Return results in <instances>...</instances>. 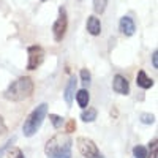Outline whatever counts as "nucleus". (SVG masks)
Here are the masks:
<instances>
[{
	"label": "nucleus",
	"instance_id": "obj_1",
	"mask_svg": "<svg viewBox=\"0 0 158 158\" xmlns=\"http://www.w3.org/2000/svg\"><path fill=\"white\" fill-rule=\"evenodd\" d=\"M73 139L68 133L54 135L44 146V153L48 158H71Z\"/></svg>",
	"mask_w": 158,
	"mask_h": 158
},
{
	"label": "nucleus",
	"instance_id": "obj_2",
	"mask_svg": "<svg viewBox=\"0 0 158 158\" xmlns=\"http://www.w3.org/2000/svg\"><path fill=\"white\" fill-rule=\"evenodd\" d=\"M33 90H35V84L32 81V77L29 76H24V77H19L16 79L15 82H11L10 87L5 90V100L8 101H24V100H27L33 95Z\"/></svg>",
	"mask_w": 158,
	"mask_h": 158
},
{
	"label": "nucleus",
	"instance_id": "obj_3",
	"mask_svg": "<svg viewBox=\"0 0 158 158\" xmlns=\"http://www.w3.org/2000/svg\"><path fill=\"white\" fill-rule=\"evenodd\" d=\"M46 115H48V104H46V103L38 104V106L27 115V118H25V122H24V125H22V133H24V136L32 138L36 131L40 130V127L43 125Z\"/></svg>",
	"mask_w": 158,
	"mask_h": 158
},
{
	"label": "nucleus",
	"instance_id": "obj_4",
	"mask_svg": "<svg viewBox=\"0 0 158 158\" xmlns=\"http://www.w3.org/2000/svg\"><path fill=\"white\" fill-rule=\"evenodd\" d=\"M76 144H77V150L81 152V155L84 158H104L100 153L97 144L92 139H89V138H77Z\"/></svg>",
	"mask_w": 158,
	"mask_h": 158
},
{
	"label": "nucleus",
	"instance_id": "obj_5",
	"mask_svg": "<svg viewBox=\"0 0 158 158\" xmlns=\"http://www.w3.org/2000/svg\"><path fill=\"white\" fill-rule=\"evenodd\" d=\"M67 29H68L67 11H65L63 6H60V10H59V16H57L54 25H52V35H54V40H56V41H62V40L65 38Z\"/></svg>",
	"mask_w": 158,
	"mask_h": 158
},
{
	"label": "nucleus",
	"instance_id": "obj_6",
	"mask_svg": "<svg viewBox=\"0 0 158 158\" xmlns=\"http://www.w3.org/2000/svg\"><path fill=\"white\" fill-rule=\"evenodd\" d=\"M29 62H27V70H36L44 60V51L41 46H29Z\"/></svg>",
	"mask_w": 158,
	"mask_h": 158
},
{
	"label": "nucleus",
	"instance_id": "obj_7",
	"mask_svg": "<svg viewBox=\"0 0 158 158\" xmlns=\"http://www.w3.org/2000/svg\"><path fill=\"white\" fill-rule=\"evenodd\" d=\"M112 90L118 95H128L130 94V82L122 74H115L112 79Z\"/></svg>",
	"mask_w": 158,
	"mask_h": 158
},
{
	"label": "nucleus",
	"instance_id": "obj_8",
	"mask_svg": "<svg viewBox=\"0 0 158 158\" xmlns=\"http://www.w3.org/2000/svg\"><path fill=\"white\" fill-rule=\"evenodd\" d=\"M76 84H77L76 76H71L67 87H65V90H63V100H65V103H67V106H71L73 104V100H74V95H76Z\"/></svg>",
	"mask_w": 158,
	"mask_h": 158
},
{
	"label": "nucleus",
	"instance_id": "obj_9",
	"mask_svg": "<svg viewBox=\"0 0 158 158\" xmlns=\"http://www.w3.org/2000/svg\"><path fill=\"white\" fill-rule=\"evenodd\" d=\"M118 29H120V32L125 36H133L136 32V24L130 16H123L120 19V22H118Z\"/></svg>",
	"mask_w": 158,
	"mask_h": 158
},
{
	"label": "nucleus",
	"instance_id": "obj_10",
	"mask_svg": "<svg viewBox=\"0 0 158 158\" xmlns=\"http://www.w3.org/2000/svg\"><path fill=\"white\" fill-rule=\"evenodd\" d=\"M87 32L94 36H98L101 32V22L97 16H89L87 18Z\"/></svg>",
	"mask_w": 158,
	"mask_h": 158
},
{
	"label": "nucleus",
	"instance_id": "obj_11",
	"mask_svg": "<svg viewBox=\"0 0 158 158\" xmlns=\"http://www.w3.org/2000/svg\"><path fill=\"white\" fill-rule=\"evenodd\" d=\"M136 84H138L141 89H150V87H153L155 81L146 74V71L139 70V73H138V76H136Z\"/></svg>",
	"mask_w": 158,
	"mask_h": 158
},
{
	"label": "nucleus",
	"instance_id": "obj_12",
	"mask_svg": "<svg viewBox=\"0 0 158 158\" xmlns=\"http://www.w3.org/2000/svg\"><path fill=\"white\" fill-rule=\"evenodd\" d=\"M77 104H79V108H87V104H89V100H90V95H89V92L85 89H81V90H77L76 92V95H74Z\"/></svg>",
	"mask_w": 158,
	"mask_h": 158
},
{
	"label": "nucleus",
	"instance_id": "obj_13",
	"mask_svg": "<svg viewBox=\"0 0 158 158\" xmlns=\"http://www.w3.org/2000/svg\"><path fill=\"white\" fill-rule=\"evenodd\" d=\"M97 115H98V111L95 109V108H84V111L81 112V120H84V122H94V120H97Z\"/></svg>",
	"mask_w": 158,
	"mask_h": 158
},
{
	"label": "nucleus",
	"instance_id": "obj_14",
	"mask_svg": "<svg viewBox=\"0 0 158 158\" xmlns=\"http://www.w3.org/2000/svg\"><path fill=\"white\" fill-rule=\"evenodd\" d=\"M108 6V0H94V10L97 15H103Z\"/></svg>",
	"mask_w": 158,
	"mask_h": 158
},
{
	"label": "nucleus",
	"instance_id": "obj_15",
	"mask_svg": "<svg viewBox=\"0 0 158 158\" xmlns=\"http://www.w3.org/2000/svg\"><path fill=\"white\" fill-rule=\"evenodd\" d=\"M147 149L144 147V146H136L135 149H133V155H135V158H147Z\"/></svg>",
	"mask_w": 158,
	"mask_h": 158
},
{
	"label": "nucleus",
	"instance_id": "obj_16",
	"mask_svg": "<svg viewBox=\"0 0 158 158\" xmlns=\"http://www.w3.org/2000/svg\"><path fill=\"white\" fill-rule=\"evenodd\" d=\"M51 122H52V125H54V128H57V130L65 125V120L57 114H51Z\"/></svg>",
	"mask_w": 158,
	"mask_h": 158
},
{
	"label": "nucleus",
	"instance_id": "obj_17",
	"mask_svg": "<svg viewBox=\"0 0 158 158\" xmlns=\"http://www.w3.org/2000/svg\"><path fill=\"white\" fill-rule=\"evenodd\" d=\"M8 158H25V156L21 149L13 147V149H8Z\"/></svg>",
	"mask_w": 158,
	"mask_h": 158
},
{
	"label": "nucleus",
	"instance_id": "obj_18",
	"mask_svg": "<svg viewBox=\"0 0 158 158\" xmlns=\"http://www.w3.org/2000/svg\"><path fill=\"white\" fill-rule=\"evenodd\" d=\"M141 122L142 123H146V125H152L155 123V115L153 114H141Z\"/></svg>",
	"mask_w": 158,
	"mask_h": 158
},
{
	"label": "nucleus",
	"instance_id": "obj_19",
	"mask_svg": "<svg viewBox=\"0 0 158 158\" xmlns=\"http://www.w3.org/2000/svg\"><path fill=\"white\" fill-rule=\"evenodd\" d=\"M81 79H82V84H84V85H89V84H90L92 76H90V71H89L87 68H82V70H81Z\"/></svg>",
	"mask_w": 158,
	"mask_h": 158
},
{
	"label": "nucleus",
	"instance_id": "obj_20",
	"mask_svg": "<svg viewBox=\"0 0 158 158\" xmlns=\"http://www.w3.org/2000/svg\"><path fill=\"white\" fill-rule=\"evenodd\" d=\"M74 130H76V122L73 120V118H70V120L67 122V125H65V133H74Z\"/></svg>",
	"mask_w": 158,
	"mask_h": 158
},
{
	"label": "nucleus",
	"instance_id": "obj_21",
	"mask_svg": "<svg viewBox=\"0 0 158 158\" xmlns=\"http://www.w3.org/2000/svg\"><path fill=\"white\" fill-rule=\"evenodd\" d=\"M13 142H15V138H13V139H10V141H6V142L3 144V146L0 147V158H3V155L8 152V149H10V146H11Z\"/></svg>",
	"mask_w": 158,
	"mask_h": 158
},
{
	"label": "nucleus",
	"instance_id": "obj_22",
	"mask_svg": "<svg viewBox=\"0 0 158 158\" xmlns=\"http://www.w3.org/2000/svg\"><path fill=\"white\" fill-rule=\"evenodd\" d=\"M6 131H8V128H6V125H5V122H3V117L0 115V136L6 135Z\"/></svg>",
	"mask_w": 158,
	"mask_h": 158
},
{
	"label": "nucleus",
	"instance_id": "obj_23",
	"mask_svg": "<svg viewBox=\"0 0 158 158\" xmlns=\"http://www.w3.org/2000/svg\"><path fill=\"white\" fill-rule=\"evenodd\" d=\"M152 63H153V68L156 70L158 68V51H153V54H152Z\"/></svg>",
	"mask_w": 158,
	"mask_h": 158
},
{
	"label": "nucleus",
	"instance_id": "obj_24",
	"mask_svg": "<svg viewBox=\"0 0 158 158\" xmlns=\"http://www.w3.org/2000/svg\"><path fill=\"white\" fill-rule=\"evenodd\" d=\"M43 2H44V0H43Z\"/></svg>",
	"mask_w": 158,
	"mask_h": 158
}]
</instances>
